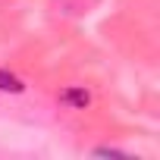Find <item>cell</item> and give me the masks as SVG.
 I'll use <instances>...</instances> for the list:
<instances>
[{
  "label": "cell",
  "mask_w": 160,
  "mask_h": 160,
  "mask_svg": "<svg viewBox=\"0 0 160 160\" xmlns=\"http://www.w3.org/2000/svg\"><path fill=\"white\" fill-rule=\"evenodd\" d=\"M94 154H98V157H126V154H122V151H116V148H98Z\"/></svg>",
  "instance_id": "obj_3"
},
{
  "label": "cell",
  "mask_w": 160,
  "mask_h": 160,
  "mask_svg": "<svg viewBox=\"0 0 160 160\" xmlns=\"http://www.w3.org/2000/svg\"><path fill=\"white\" fill-rule=\"evenodd\" d=\"M60 98H63L66 104H72V107H85V104H88V91H82V88H66Z\"/></svg>",
  "instance_id": "obj_2"
},
{
  "label": "cell",
  "mask_w": 160,
  "mask_h": 160,
  "mask_svg": "<svg viewBox=\"0 0 160 160\" xmlns=\"http://www.w3.org/2000/svg\"><path fill=\"white\" fill-rule=\"evenodd\" d=\"M25 85L19 82V78L13 75V72H7V69H0V91H13V94H19Z\"/></svg>",
  "instance_id": "obj_1"
}]
</instances>
